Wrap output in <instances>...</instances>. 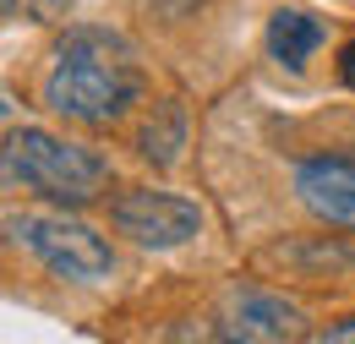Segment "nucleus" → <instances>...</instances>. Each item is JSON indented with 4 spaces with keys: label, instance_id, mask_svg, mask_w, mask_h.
Masks as SVG:
<instances>
[{
    "label": "nucleus",
    "instance_id": "nucleus-1",
    "mask_svg": "<svg viewBox=\"0 0 355 344\" xmlns=\"http://www.w3.org/2000/svg\"><path fill=\"white\" fill-rule=\"evenodd\" d=\"M142 55L132 49L126 33L98 28V22H71L44 71V110L71 121V126L104 131L115 121H126L142 104Z\"/></svg>",
    "mask_w": 355,
    "mask_h": 344
},
{
    "label": "nucleus",
    "instance_id": "nucleus-2",
    "mask_svg": "<svg viewBox=\"0 0 355 344\" xmlns=\"http://www.w3.org/2000/svg\"><path fill=\"white\" fill-rule=\"evenodd\" d=\"M0 164H6L11 186L33 191V197H49L60 208H83V203L110 191V159L98 148L71 142V137H55V131H39V126L6 131Z\"/></svg>",
    "mask_w": 355,
    "mask_h": 344
},
{
    "label": "nucleus",
    "instance_id": "nucleus-3",
    "mask_svg": "<svg viewBox=\"0 0 355 344\" xmlns=\"http://www.w3.org/2000/svg\"><path fill=\"white\" fill-rule=\"evenodd\" d=\"M6 235L33 252L55 279H71V284H104L115 273V246L83 224V218L66 214H6Z\"/></svg>",
    "mask_w": 355,
    "mask_h": 344
},
{
    "label": "nucleus",
    "instance_id": "nucleus-4",
    "mask_svg": "<svg viewBox=\"0 0 355 344\" xmlns=\"http://www.w3.org/2000/svg\"><path fill=\"white\" fill-rule=\"evenodd\" d=\"M110 224L115 235L137 241L142 252H180L202 235V208L175 191H153V186H126L110 197Z\"/></svg>",
    "mask_w": 355,
    "mask_h": 344
},
{
    "label": "nucleus",
    "instance_id": "nucleus-5",
    "mask_svg": "<svg viewBox=\"0 0 355 344\" xmlns=\"http://www.w3.org/2000/svg\"><path fill=\"white\" fill-rule=\"evenodd\" d=\"M219 339H241V344H279V339H301L306 334V311L273 290H235L224 306V322L214 328Z\"/></svg>",
    "mask_w": 355,
    "mask_h": 344
},
{
    "label": "nucleus",
    "instance_id": "nucleus-6",
    "mask_svg": "<svg viewBox=\"0 0 355 344\" xmlns=\"http://www.w3.org/2000/svg\"><path fill=\"white\" fill-rule=\"evenodd\" d=\"M301 208L317 214L322 224H345L355 230V159L350 153H311L290 175Z\"/></svg>",
    "mask_w": 355,
    "mask_h": 344
},
{
    "label": "nucleus",
    "instance_id": "nucleus-7",
    "mask_svg": "<svg viewBox=\"0 0 355 344\" xmlns=\"http://www.w3.org/2000/svg\"><path fill=\"white\" fill-rule=\"evenodd\" d=\"M322 49V22L311 11H273L268 17V55L284 66V71H301L311 55Z\"/></svg>",
    "mask_w": 355,
    "mask_h": 344
},
{
    "label": "nucleus",
    "instance_id": "nucleus-8",
    "mask_svg": "<svg viewBox=\"0 0 355 344\" xmlns=\"http://www.w3.org/2000/svg\"><path fill=\"white\" fill-rule=\"evenodd\" d=\"M137 153H142L153 170H175L180 164V153H186V110H180L175 98L153 104L148 126L137 131Z\"/></svg>",
    "mask_w": 355,
    "mask_h": 344
},
{
    "label": "nucleus",
    "instance_id": "nucleus-9",
    "mask_svg": "<svg viewBox=\"0 0 355 344\" xmlns=\"http://www.w3.org/2000/svg\"><path fill=\"white\" fill-rule=\"evenodd\" d=\"M6 22H60L71 11V0H0Z\"/></svg>",
    "mask_w": 355,
    "mask_h": 344
},
{
    "label": "nucleus",
    "instance_id": "nucleus-10",
    "mask_svg": "<svg viewBox=\"0 0 355 344\" xmlns=\"http://www.w3.org/2000/svg\"><path fill=\"white\" fill-rule=\"evenodd\" d=\"M317 344H355V317H345V322H328L322 334H311Z\"/></svg>",
    "mask_w": 355,
    "mask_h": 344
},
{
    "label": "nucleus",
    "instance_id": "nucleus-11",
    "mask_svg": "<svg viewBox=\"0 0 355 344\" xmlns=\"http://www.w3.org/2000/svg\"><path fill=\"white\" fill-rule=\"evenodd\" d=\"M339 83H345V87L355 93V39L345 44V49H339Z\"/></svg>",
    "mask_w": 355,
    "mask_h": 344
}]
</instances>
